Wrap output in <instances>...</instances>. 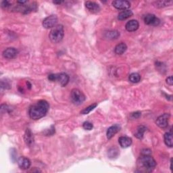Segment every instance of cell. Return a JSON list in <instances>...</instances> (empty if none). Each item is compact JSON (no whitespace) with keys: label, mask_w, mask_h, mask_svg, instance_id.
<instances>
[{"label":"cell","mask_w":173,"mask_h":173,"mask_svg":"<svg viewBox=\"0 0 173 173\" xmlns=\"http://www.w3.org/2000/svg\"><path fill=\"white\" fill-rule=\"evenodd\" d=\"M49 105L47 101L40 100L33 105L29 109V116L33 120H39L48 113Z\"/></svg>","instance_id":"obj_1"},{"label":"cell","mask_w":173,"mask_h":173,"mask_svg":"<svg viewBox=\"0 0 173 173\" xmlns=\"http://www.w3.org/2000/svg\"><path fill=\"white\" fill-rule=\"evenodd\" d=\"M156 166V160L150 155H141L137 160V166L139 172H152Z\"/></svg>","instance_id":"obj_2"},{"label":"cell","mask_w":173,"mask_h":173,"mask_svg":"<svg viewBox=\"0 0 173 173\" xmlns=\"http://www.w3.org/2000/svg\"><path fill=\"white\" fill-rule=\"evenodd\" d=\"M64 35V30L62 25H56L52 28L49 33V39L53 43H59L63 39Z\"/></svg>","instance_id":"obj_3"},{"label":"cell","mask_w":173,"mask_h":173,"mask_svg":"<svg viewBox=\"0 0 173 173\" xmlns=\"http://www.w3.org/2000/svg\"><path fill=\"white\" fill-rule=\"evenodd\" d=\"M71 99L75 104H81L85 100V95L78 89H73L71 91Z\"/></svg>","instance_id":"obj_4"},{"label":"cell","mask_w":173,"mask_h":173,"mask_svg":"<svg viewBox=\"0 0 173 173\" xmlns=\"http://www.w3.org/2000/svg\"><path fill=\"white\" fill-rule=\"evenodd\" d=\"M57 20H58V19H57V16H56V15H51V16L44 19L43 22H42V25H43L45 29H47L53 28L56 26Z\"/></svg>","instance_id":"obj_5"},{"label":"cell","mask_w":173,"mask_h":173,"mask_svg":"<svg viewBox=\"0 0 173 173\" xmlns=\"http://www.w3.org/2000/svg\"><path fill=\"white\" fill-rule=\"evenodd\" d=\"M170 116L171 115L168 113H165L161 115V116L157 118L156 121V125L161 129L166 128L168 125V120L170 118Z\"/></svg>","instance_id":"obj_6"},{"label":"cell","mask_w":173,"mask_h":173,"mask_svg":"<svg viewBox=\"0 0 173 173\" xmlns=\"http://www.w3.org/2000/svg\"><path fill=\"white\" fill-rule=\"evenodd\" d=\"M144 22L145 24L152 26H157L160 23L159 18H157L155 15L152 14H148L144 16Z\"/></svg>","instance_id":"obj_7"},{"label":"cell","mask_w":173,"mask_h":173,"mask_svg":"<svg viewBox=\"0 0 173 173\" xmlns=\"http://www.w3.org/2000/svg\"><path fill=\"white\" fill-rule=\"evenodd\" d=\"M113 6L118 10H126L130 7V3L129 2L126 0H118V1H114L112 2Z\"/></svg>","instance_id":"obj_8"},{"label":"cell","mask_w":173,"mask_h":173,"mask_svg":"<svg viewBox=\"0 0 173 173\" xmlns=\"http://www.w3.org/2000/svg\"><path fill=\"white\" fill-rule=\"evenodd\" d=\"M18 52L16 48H9L5 49L3 52V56L6 59H13L15 58L18 55Z\"/></svg>","instance_id":"obj_9"},{"label":"cell","mask_w":173,"mask_h":173,"mask_svg":"<svg viewBox=\"0 0 173 173\" xmlns=\"http://www.w3.org/2000/svg\"><path fill=\"white\" fill-rule=\"evenodd\" d=\"M69 80H70L69 76L66 74V73L61 72L60 73V74H57L56 81L58 82L61 87H65L67 85V84L69 82Z\"/></svg>","instance_id":"obj_10"},{"label":"cell","mask_w":173,"mask_h":173,"mask_svg":"<svg viewBox=\"0 0 173 173\" xmlns=\"http://www.w3.org/2000/svg\"><path fill=\"white\" fill-rule=\"evenodd\" d=\"M121 126L119 125H114L111 126L110 128H108L107 130L106 133V135H107V138L108 139H112V138L117 133H118L121 130Z\"/></svg>","instance_id":"obj_11"},{"label":"cell","mask_w":173,"mask_h":173,"mask_svg":"<svg viewBox=\"0 0 173 173\" xmlns=\"http://www.w3.org/2000/svg\"><path fill=\"white\" fill-rule=\"evenodd\" d=\"M139 22L136 20H131L126 23L125 28L127 31L133 32V31H135V30H137L138 29H139Z\"/></svg>","instance_id":"obj_12"},{"label":"cell","mask_w":173,"mask_h":173,"mask_svg":"<svg viewBox=\"0 0 173 173\" xmlns=\"http://www.w3.org/2000/svg\"><path fill=\"white\" fill-rule=\"evenodd\" d=\"M18 166L22 170H27L30 166V161L25 157H20L18 161Z\"/></svg>","instance_id":"obj_13"},{"label":"cell","mask_w":173,"mask_h":173,"mask_svg":"<svg viewBox=\"0 0 173 173\" xmlns=\"http://www.w3.org/2000/svg\"><path fill=\"white\" fill-rule=\"evenodd\" d=\"M118 143L122 148H129V146L132 144V139L131 138L126 136L121 137L118 139Z\"/></svg>","instance_id":"obj_14"},{"label":"cell","mask_w":173,"mask_h":173,"mask_svg":"<svg viewBox=\"0 0 173 173\" xmlns=\"http://www.w3.org/2000/svg\"><path fill=\"white\" fill-rule=\"evenodd\" d=\"M85 6L88 10L93 13H98L100 11V7L95 2H85Z\"/></svg>","instance_id":"obj_15"},{"label":"cell","mask_w":173,"mask_h":173,"mask_svg":"<svg viewBox=\"0 0 173 173\" xmlns=\"http://www.w3.org/2000/svg\"><path fill=\"white\" fill-rule=\"evenodd\" d=\"M25 141L26 145H28L29 146L32 145V144H33L34 143L33 134L31 132V130L29 129H26V133L25 134Z\"/></svg>","instance_id":"obj_16"},{"label":"cell","mask_w":173,"mask_h":173,"mask_svg":"<svg viewBox=\"0 0 173 173\" xmlns=\"http://www.w3.org/2000/svg\"><path fill=\"white\" fill-rule=\"evenodd\" d=\"M164 143L167 146L170 148H172L173 145V141H172V133L171 130L170 131H168L164 134Z\"/></svg>","instance_id":"obj_17"},{"label":"cell","mask_w":173,"mask_h":173,"mask_svg":"<svg viewBox=\"0 0 173 173\" xmlns=\"http://www.w3.org/2000/svg\"><path fill=\"white\" fill-rule=\"evenodd\" d=\"M126 49H127V46H126V45L125 43H121L115 47L114 52L116 53V54L122 55L126 51Z\"/></svg>","instance_id":"obj_18"},{"label":"cell","mask_w":173,"mask_h":173,"mask_svg":"<svg viewBox=\"0 0 173 173\" xmlns=\"http://www.w3.org/2000/svg\"><path fill=\"white\" fill-rule=\"evenodd\" d=\"M132 16H133V11L129 10H124L119 13L118 16V20H126V19H127Z\"/></svg>","instance_id":"obj_19"},{"label":"cell","mask_w":173,"mask_h":173,"mask_svg":"<svg viewBox=\"0 0 173 173\" xmlns=\"http://www.w3.org/2000/svg\"><path fill=\"white\" fill-rule=\"evenodd\" d=\"M146 130V127L143 125L138 126L136 130V132L134 133V136H135L137 139H142L143 137L144 133Z\"/></svg>","instance_id":"obj_20"},{"label":"cell","mask_w":173,"mask_h":173,"mask_svg":"<svg viewBox=\"0 0 173 173\" xmlns=\"http://www.w3.org/2000/svg\"><path fill=\"white\" fill-rule=\"evenodd\" d=\"M105 36L109 39H115L120 36V33L116 30H109L106 33Z\"/></svg>","instance_id":"obj_21"},{"label":"cell","mask_w":173,"mask_h":173,"mask_svg":"<svg viewBox=\"0 0 173 173\" xmlns=\"http://www.w3.org/2000/svg\"><path fill=\"white\" fill-rule=\"evenodd\" d=\"M129 81L133 83H137L140 81L141 80V76L139 74H138L137 72H134L129 75Z\"/></svg>","instance_id":"obj_22"},{"label":"cell","mask_w":173,"mask_h":173,"mask_svg":"<svg viewBox=\"0 0 173 173\" xmlns=\"http://www.w3.org/2000/svg\"><path fill=\"white\" fill-rule=\"evenodd\" d=\"M118 156V151L116 148H112L108 151V156L111 159H114Z\"/></svg>","instance_id":"obj_23"},{"label":"cell","mask_w":173,"mask_h":173,"mask_svg":"<svg viewBox=\"0 0 173 173\" xmlns=\"http://www.w3.org/2000/svg\"><path fill=\"white\" fill-rule=\"evenodd\" d=\"M96 106H97V103H93V104H92L89 106H88L87 107H86V108H84L82 112H81V114H89V112H91L92 110H94Z\"/></svg>","instance_id":"obj_24"},{"label":"cell","mask_w":173,"mask_h":173,"mask_svg":"<svg viewBox=\"0 0 173 173\" xmlns=\"http://www.w3.org/2000/svg\"><path fill=\"white\" fill-rule=\"evenodd\" d=\"M172 3V2H167V1H160V2H156V6L158 7H162L169 6Z\"/></svg>","instance_id":"obj_25"},{"label":"cell","mask_w":173,"mask_h":173,"mask_svg":"<svg viewBox=\"0 0 173 173\" xmlns=\"http://www.w3.org/2000/svg\"><path fill=\"white\" fill-rule=\"evenodd\" d=\"M83 127L84 129L87 130H91L93 128V126L92 125V123L89 122H84L83 124Z\"/></svg>","instance_id":"obj_26"},{"label":"cell","mask_w":173,"mask_h":173,"mask_svg":"<svg viewBox=\"0 0 173 173\" xmlns=\"http://www.w3.org/2000/svg\"><path fill=\"white\" fill-rule=\"evenodd\" d=\"M151 153L152 151L149 149H143L141 152V155H151Z\"/></svg>","instance_id":"obj_27"},{"label":"cell","mask_w":173,"mask_h":173,"mask_svg":"<svg viewBox=\"0 0 173 173\" xmlns=\"http://www.w3.org/2000/svg\"><path fill=\"white\" fill-rule=\"evenodd\" d=\"M10 3L8 1H3L2 2V7L3 8H7V7H10Z\"/></svg>","instance_id":"obj_28"},{"label":"cell","mask_w":173,"mask_h":173,"mask_svg":"<svg viewBox=\"0 0 173 173\" xmlns=\"http://www.w3.org/2000/svg\"><path fill=\"white\" fill-rule=\"evenodd\" d=\"M57 74H51L48 76V79L50 81H56Z\"/></svg>","instance_id":"obj_29"},{"label":"cell","mask_w":173,"mask_h":173,"mask_svg":"<svg viewBox=\"0 0 173 173\" xmlns=\"http://www.w3.org/2000/svg\"><path fill=\"white\" fill-rule=\"evenodd\" d=\"M141 112H136L132 113L131 115H130V116H131V118H134H134L137 119V118H139L141 116Z\"/></svg>","instance_id":"obj_30"},{"label":"cell","mask_w":173,"mask_h":173,"mask_svg":"<svg viewBox=\"0 0 173 173\" xmlns=\"http://www.w3.org/2000/svg\"><path fill=\"white\" fill-rule=\"evenodd\" d=\"M166 80V83L168 84H169V85H172V84H173V79H172V76L168 77Z\"/></svg>","instance_id":"obj_31"},{"label":"cell","mask_w":173,"mask_h":173,"mask_svg":"<svg viewBox=\"0 0 173 173\" xmlns=\"http://www.w3.org/2000/svg\"><path fill=\"white\" fill-rule=\"evenodd\" d=\"M62 2H61V1H58V2H56V1H54V2H53V3H56V4H60V3H61Z\"/></svg>","instance_id":"obj_32"}]
</instances>
